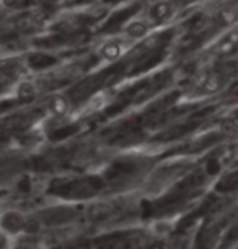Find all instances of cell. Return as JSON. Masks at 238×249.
<instances>
[{
	"label": "cell",
	"instance_id": "1",
	"mask_svg": "<svg viewBox=\"0 0 238 249\" xmlns=\"http://www.w3.org/2000/svg\"><path fill=\"white\" fill-rule=\"evenodd\" d=\"M171 15H173V3L168 0H157L147 10V18L152 23L166 21Z\"/></svg>",
	"mask_w": 238,
	"mask_h": 249
},
{
	"label": "cell",
	"instance_id": "2",
	"mask_svg": "<svg viewBox=\"0 0 238 249\" xmlns=\"http://www.w3.org/2000/svg\"><path fill=\"white\" fill-rule=\"evenodd\" d=\"M123 54H124V46L118 39H108L105 43H101L100 48H98V55L105 60H111V62L121 59Z\"/></svg>",
	"mask_w": 238,
	"mask_h": 249
},
{
	"label": "cell",
	"instance_id": "3",
	"mask_svg": "<svg viewBox=\"0 0 238 249\" xmlns=\"http://www.w3.org/2000/svg\"><path fill=\"white\" fill-rule=\"evenodd\" d=\"M148 33H150V25H148L147 20H132L124 28V35L134 41L144 39V37L148 36Z\"/></svg>",
	"mask_w": 238,
	"mask_h": 249
},
{
	"label": "cell",
	"instance_id": "4",
	"mask_svg": "<svg viewBox=\"0 0 238 249\" xmlns=\"http://www.w3.org/2000/svg\"><path fill=\"white\" fill-rule=\"evenodd\" d=\"M48 107H49L51 114L60 117V116H65L69 112V109H71V103H69L67 96L54 95V96H51V100L48 103Z\"/></svg>",
	"mask_w": 238,
	"mask_h": 249
},
{
	"label": "cell",
	"instance_id": "5",
	"mask_svg": "<svg viewBox=\"0 0 238 249\" xmlns=\"http://www.w3.org/2000/svg\"><path fill=\"white\" fill-rule=\"evenodd\" d=\"M38 87L33 82H21L17 87V98L21 103H33L38 98Z\"/></svg>",
	"mask_w": 238,
	"mask_h": 249
},
{
	"label": "cell",
	"instance_id": "6",
	"mask_svg": "<svg viewBox=\"0 0 238 249\" xmlns=\"http://www.w3.org/2000/svg\"><path fill=\"white\" fill-rule=\"evenodd\" d=\"M223 87V77L220 73H209L201 83V90L207 95H214V93L220 91Z\"/></svg>",
	"mask_w": 238,
	"mask_h": 249
},
{
	"label": "cell",
	"instance_id": "7",
	"mask_svg": "<svg viewBox=\"0 0 238 249\" xmlns=\"http://www.w3.org/2000/svg\"><path fill=\"white\" fill-rule=\"evenodd\" d=\"M235 49H237V35H235V31H232L230 35L223 37L222 43L219 44L217 53L220 55H228V54L235 53Z\"/></svg>",
	"mask_w": 238,
	"mask_h": 249
},
{
	"label": "cell",
	"instance_id": "8",
	"mask_svg": "<svg viewBox=\"0 0 238 249\" xmlns=\"http://www.w3.org/2000/svg\"><path fill=\"white\" fill-rule=\"evenodd\" d=\"M235 10L233 8H228V10H223L222 12V18H223V23H233L235 21Z\"/></svg>",
	"mask_w": 238,
	"mask_h": 249
}]
</instances>
